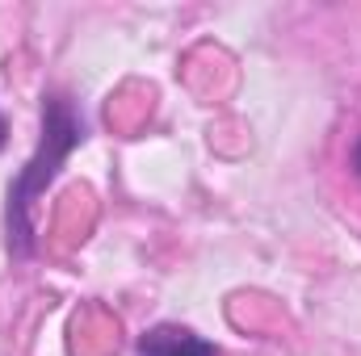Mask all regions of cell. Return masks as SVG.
Masks as SVG:
<instances>
[{"label": "cell", "mask_w": 361, "mask_h": 356, "mask_svg": "<svg viewBox=\"0 0 361 356\" xmlns=\"http://www.w3.org/2000/svg\"><path fill=\"white\" fill-rule=\"evenodd\" d=\"M353 172H357V177H361V139H357V143H353Z\"/></svg>", "instance_id": "obj_3"}, {"label": "cell", "mask_w": 361, "mask_h": 356, "mask_svg": "<svg viewBox=\"0 0 361 356\" xmlns=\"http://www.w3.org/2000/svg\"><path fill=\"white\" fill-rule=\"evenodd\" d=\"M8 143V126H4V113H0V147Z\"/></svg>", "instance_id": "obj_4"}, {"label": "cell", "mask_w": 361, "mask_h": 356, "mask_svg": "<svg viewBox=\"0 0 361 356\" xmlns=\"http://www.w3.org/2000/svg\"><path fill=\"white\" fill-rule=\"evenodd\" d=\"M139 356H219V352H214L210 340H202L185 327H173V323H160L139 340Z\"/></svg>", "instance_id": "obj_2"}, {"label": "cell", "mask_w": 361, "mask_h": 356, "mask_svg": "<svg viewBox=\"0 0 361 356\" xmlns=\"http://www.w3.org/2000/svg\"><path fill=\"white\" fill-rule=\"evenodd\" d=\"M85 130H89V126H85L80 109H76L68 96L51 92V96L42 101V134H38V147H34V155L25 160V168L17 172V180H13V189H8V210H4L8 248H13L17 256H30V252H34L30 205L47 193L51 180L59 177L63 160L85 143Z\"/></svg>", "instance_id": "obj_1"}]
</instances>
